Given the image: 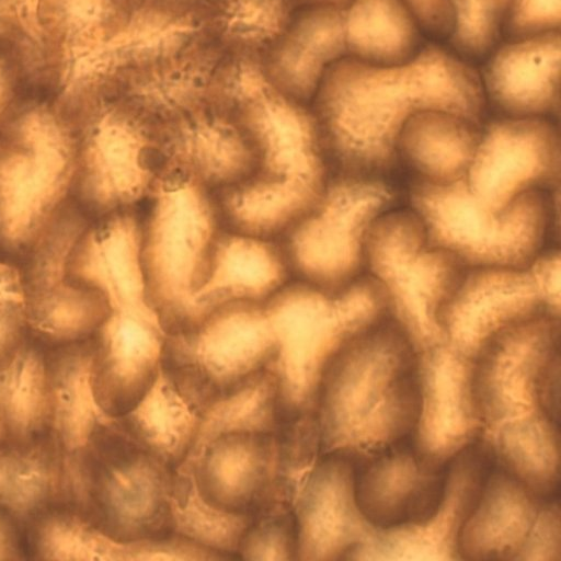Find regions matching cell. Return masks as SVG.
Instances as JSON below:
<instances>
[{"mask_svg":"<svg viewBox=\"0 0 561 561\" xmlns=\"http://www.w3.org/2000/svg\"><path fill=\"white\" fill-rule=\"evenodd\" d=\"M24 302L23 277L12 266L0 262V305Z\"/></svg>","mask_w":561,"mask_h":561,"instance_id":"45","label":"cell"},{"mask_svg":"<svg viewBox=\"0 0 561 561\" xmlns=\"http://www.w3.org/2000/svg\"><path fill=\"white\" fill-rule=\"evenodd\" d=\"M174 473L116 417L88 461L80 513L123 543L165 539L174 534Z\"/></svg>","mask_w":561,"mask_h":561,"instance_id":"13","label":"cell"},{"mask_svg":"<svg viewBox=\"0 0 561 561\" xmlns=\"http://www.w3.org/2000/svg\"><path fill=\"white\" fill-rule=\"evenodd\" d=\"M191 460L196 462L181 465H188L199 496L229 514L250 517L284 479L276 430L233 428L196 438L184 459Z\"/></svg>","mask_w":561,"mask_h":561,"instance_id":"16","label":"cell"},{"mask_svg":"<svg viewBox=\"0 0 561 561\" xmlns=\"http://www.w3.org/2000/svg\"><path fill=\"white\" fill-rule=\"evenodd\" d=\"M310 107L331 173L385 179L399 165L398 139L415 114L443 111L483 124L486 113L478 68L431 41L402 65L340 59Z\"/></svg>","mask_w":561,"mask_h":561,"instance_id":"1","label":"cell"},{"mask_svg":"<svg viewBox=\"0 0 561 561\" xmlns=\"http://www.w3.org/2000/svg\"><path fill=\"white\" fill-rule=\"evenodd\" d=\"M407 199L428 240L467 268H526L553 225V199L543 191L522 195L501 214L484 209L466 179L447 184L413 180Z\"/></svg>","mask_w":561,"mask_h":561,"instance_id":"8","label":"cell"},{"mask_svg":"<svg viewBox=\"0 0 561 561\" xmlns=\"http://www.w3.org/2000/svg\"><path fill=\"white\" fill-rule=\"evenodd\" d=\"M345 57V9L319 4L298 7L260 62L273 85L310 105L327 70Z\"/></svg>","mask_w":561,"mask_h":561,"instance_id":"27","label":"cell"},{"mask_svg":"<svg viewBox=\"0 0 561 561\" xmlns=\"http://www.w3.org/2000/svg\"><path fill=\"white\" fill-rule=\"evenodd\" d=\"M559 320H523L473 358L478 444L493 467L546 499L559 490Z\"/></svg>","mask_w":561,"mask_h":561,"instance_id":"2","label":"cell"},{"mask_svg":"<svg viewBox=\"0 0 561 561\" xmlns=\"http://www.w3.org/2000/svg\"><path fill=\"white\" fill-rule=\"evenodd\" d=\"M60 484L59 460L49 442L0 445V508L14 518L41 516L60 499Z\"/></svg>","mask_w":561,"mask_h":561,"instance_id":"34","label":"cell"},{"mask_svg":"<svg viewBox=\"0 0 561 561\" xmlns=\"http://www.w3.org/2000/svg\"><path fill=\"white\" fill-rule=\"evenodd\" d=\"M557 499L533 492L491 466L458 537V558L553 560L560 553Z\"/></svg>","mask_w":561,"mask_h":561,"instance_id":"14","label":"cell"},{"mask_svg":"<svg viewBox=\"0 0 561 561\" xmlns=\"http://www.w3.org/2000/svg\"><path fill=\"white\" fill-rule=\"evenodd\" d=\"M424 37L444 44L454 30V12L448 0H402Z\"/></svg>","mask_w":561,"mask_h":561,"instance_id":"42","label":"cell"},{"mask_svg":"<svg viewBox=\"0 0 561 561\" xmlns=\"http://www.w3.org/2000/svg\"><path fill=\"white\" fill-rule=\"evenodd\" d=\"M417 404V350L387 316L348 340L321 376L313 404L320 456L356 461L412 440Z\"/></svg>","mask_w":561,"mask_h":561,"instance_id":"3","label":"cell"},{"mask_svg":"<svg viewBox=\"0 0 561 561\" xmlns=\"http://www.w3.org/2000/svg\"><path fill=\"white\" fill-rule=\"evenodd\" d=\"M76 130L48 96H23L0 126V245L34 244L73 185Z\"/></svg>","mask_w":561,"mask_h":561,"instance_id":"4","label":"cell"},{"mask_svg":"<svg viewBox=\"0 0 561 561\" xmlns=\"http://www.w3.org/2000/svg\"><path fill=\"white\" fill-rule=\"evenodd\" d=\"M450 462L426 458L412 440L356 460V503L378 531L420 525L438 510L445 497Z\"/></svg>","mask_w":561,"mask_h":561,"instance_id":"20","label":"cell"},{"mask_svg":"<svg viewBox=\"0 0 561 561\" xmlns=\"http://www.w3.org/2000/svg\"><path fill=\"white\" fill-rule=\"evenodd\" d=\"M118 419L133 437L176 469L195 440L202 413L161 369L141 401Z\"/></svg>","mask_w":561,"mask_h":561,"instance_id":"32","label":"cell"},{"mask_svg":"<svg viewBox=\"0 0 561 561\" xmlns=\"http://www.w3.org/2000/svg\"><path fill=\"white\" fill-rule=\"evenodd\" d=\"M345 42L347 57L390 67L412 60L427 41L402 0H352Z\"/></svg>","mask_w":561,"mask_h":561,"instance_id":"31","label":"cell"},{"mask_svg":"<svg viewBox=\"0 0 561 561\" xmlns=\"http://www.w3.org/2000/svg\"><path fill=\"white\" fill-rule=\"evenodd\" d=\"M128 7H148L170 11L196 12L207 0H121Z\"/></svg>","mask_w":561,"mask_h":561,"instance_id":"46","label":"cell"},{"mask_svg":"<svg viewBox=\"0 0 561 561\" xmlns=\"http://www.w3.org/2000/svg\"><path fill=\"white\" fill-rule=\"evenodd\" d=\"M277 342L264 302L218 307L193 327L167 334L161 369L202 414L270 369Z\"/></svg>","mask_w":561,"mask_h":561,"instance_id":"10","label":"cell"},{"mask_svg":"<svg viewBox=\"0 0 561 561\" xmlns=\"http://www.w3.org/2000/svg\"><path fill=\"white\" fill-rule=\"evenodd\" d=\"M482 125L449 112L417 113L400 133L399 164L413 173V180L427 183L447 184L466 179Z\"/></svg>","mask_w":561,"mask_h":561,"instance_id":"30","label":"cell"},{"mask_svg":"<svg viewBox=\"0 0 561 561\" xmlns=\"http://www.w3.org/2000/svg\"><path fill=\"white\" fill-rule=\"evenodd\" d=\"M277 240L221 228L205 277L194 294L184 331L230 302H265L290 279ZM180 331V332H181Z\"/></svg>","mask_w":561,"mask_h":561,"instance_id":"26","label":"cell"},{"mask_svg":"<svg viewBox=\"0 0 561 561\" xmlns=\"http://www.w3.org/2000/svg\"><path fill=\"white\" fill-rule=\"evenodd\" d=\"M31 89L20 60L11 53L0 49V126Z\"/></svg>","mask_w":561,"mask_h":561,"instance_id":"43","label":"cell"},{"mask_svg":"<svg viewBox=\"0 0 561 561\" xmlns=\"http://www.w3.org/2000/svg\"><path fill=\"white\" fill-rule=\"evenodd\" d=\"M15 552L12 537L7 526L0 519V560L14 559Z\"/></svg>","mask_w":561,"mask_h":561,"instance_id":"47","label":"cell"},{"mask_svg":"<svg viewBox=\"0 0 561 561\" xmlns=\"http://www.w3.org/2000/svg\"><path fill=\"white\" fill-rule=\"evenodd\" d=\"M277 355L270 369L282 403L311 410L321 376L336 352L353 336L388 316L377 282L368 274L337 293L296 280L265 302Z\"/></svg>","mask_w":561,"mask_h":561,"instance_id":"5","label":"cell"},{"mask_svg":"<svg viewBox=\"0 0 561 561\" xmlns=\"http://www.w3.org/2000/svg\"><path fill=\"white\" fill-rule=\"evenodd\" d=\"M560 30L503 41L478 68L486 110L503 117L559 112Z\"/></svg>","mask_w":561,"mask_h":561,"instance_id":"24","label":"cell"},{"mask_svg":"<svg viewBox=\"0 0 561 561\" xmlns=\"http://www.w3.org/2000/svg\"><path fill=\"white\" fill-rule=\"evenodd\" d=\"M43 0H0V49L19 58L31 76L37 50L38 13Z\"/></svg>","mask_w":561,"mask_h":561,"instance_id":"39","label":"cell"},{"mask_svg":"<svg viewBox=\"0 0 561 561\" xmlns=\"http://www.w3.org/2000/svg\"><path fill=\"white\" fill-rule=\"evenodd\" d=\"M560 26L561 0H515L504 41L560 30Z\"/></svg>","mask_w":561,"mask_h":561,"instance_id":"40","label":"cell"},{"mask_svg":"<svg viewBox=\"0 0 561 561\" xmlns=\"http://www.w3.org/2000/svg\"><path fill=\"white\" fill-rule=\"evenodd\" d=\"M140 215L147 300L164 334L186 327L215 240L222 228L214 196L173 175L159 176Z\"/></svg>","mask_w":561,"mask_h":561,"instance_id":"7","label":"cell"},{"mask_svg":"<svg viewBox=\"0 0 561 561\" xmlns=\"http://www.w3.org/2000/svg\"><path fill=\"white\" fill-rule=\"evenodd\" d=\"M33 546L44 560L133 558V545L115 540L77 511L43 514L35 527Z\"/></svg>","mask_w":561,"mask_h":561,"instance_id":"37","label":"cell"},{"mask_svg":"<svg viewBox=\"0 0 561 561\" xmlns=\"http://www.w3.org/2000/svg\"><path fill=\"white\" fill-rule=\"evenodd\" d=\"M0 393L7 442L24 445L38 440L48 430L50 385L47 359L23 344L0 370Z\"/></svg>","mask_w":561,"mask_h":561,"instance_id":"35","label":"cell"},{"mask_svg":"<svg viewBox=\"0 0 561 561\" xmlns=\"http://www.w3.org/2000/svg\"><path fill=\"white\" fill-rule=\"evenodd\" d=\"M159 176L192 181L211 194L233 187L255 171L249 142L217 100L157 124Z\"/></svg>","mask_w":561,"mask_h":561,"instance_id":"17","label":"cell"},{"mask_svg":"<svg viewBox=\"0 0 561 561\" xmlns=\"http://www.w3.org/2000/svg\"><path fill=\"white\" fill-rule=\"evenodd\" d=\"M491 462L478 443L460 453L449 465L445 497L424 523L400 529L377 531L367 559L458 558V537Z\"/></svg>","mask_w":561,"mask_h":561,"instance_id":"29","label":"cell"},{"mask_svg":"<svg viewBox=\"0 0 561 561\" xmlns=\"http://www.w3.org/2000/svg\"><path fill=\"white\" fill-rule=\"evenodd\" d=\"M228 55L202 33L129 79L118 94L156 125L216 100Z\"/></svg>","mask_w":561,"mask_h":561,"instance_id":"28","label":"cell"},{"mask_svg":"<svg viewBox=\"0 0 561 561\" xmlns=\"http://www.w3.org/2000/svg\"><path fill=\"white\" fill-rule=\"evenodd\" d=\"M91 385L100 407L111 416L131 411L161 370L165 334L153 317L111 311L96 331Z\"/></svg>","mask_w":561,"mask_h":561,"instance_id":"23","label":"cell"},{"mask_svg":"<svg viewBox=\"0 0 561 561\" xmlns=\"http://www.w3.org/2000/svg\"><path fill=\"white\" fill-rule=\"evenodd\" d=\"M70 119L81 202L103 217L137 210L159 178L157 125L119 95L96 100Z\"/></svg>","mask_w":561,"mask_h":561,"instance_id":"12","label":"cell"},{"mask_svg":"<svg viewBox=\"0 0 561 561\" xmlns=\"http://www.w3.org/2000/svg\"><path fill=\"white\" fill-rule=\"evenodd\" d=\"M454 30L443 44L462 60L481 64L503 41L515 0H448Z\"/></svg>","mask_w":561,"mask_h":561,"instance_id":"38","label":"cell"},{"mask_svg":"<svg viewBox=\"0 0 561 561\" xmlns=\"http://www.w3.org/2000/svg\"><path fill=\"white\" fill-rule=\"evenodd\" d=\"M26 325L24 302L0 305V370L14 357L23 343Z\"/></svg>","mask_w":561,"mask_h":561,"instance_id":"44","label":"cell"},{"mask_svg":"<svg viewBox=\"0 0 561 561\" xmlns=\"http://www.w3.org/2000/svg\"><path fill=\"white\" fill-rule=\"evenodd\" d=\"M93 343H71L48 359L50 444L58 457L60 497L76 502L84 484L88 460L103 432L116 417L98 403L91 385Z\"/></svg>","mask_w":561,"mask_h":561,"instance_id":"21","label":"cell"},{"mask_svg":"<svg viewBox=\"0 0 561 561\" xmlns=\"http://www.w3.org/2000/svg\"><path fill=\"white\" fill-rule=\"evenodd\" d=\"M219 102L243 131L255 159L242 183L287 188L318 199L331 175L310 105L273 85L260 58L230 56L221 78Z\"/></svg>","mask_w":561,"mask_h":561,"instance_id":"6","label":"cell"},{"mask_svg":"<svg viewBox=\"0 0 561 561\" xmlns=\"http://www.w3.org/2000/svg\"><path fill=\"white\" fill-rule=\"evenodd\" d=\"M352 0H296L297 7L305 5H335L345 9Z\"/></svg>","mask_w":561,"mask_h":561,"instance_id":"48","label":"cell"},{"mask_svg":"<svg viewBox=\"0 0 561 561\" xmlns=\"http://www.w3.org/2000/svg\"><path fill=\"white\" fill-rule=\"evenodd\" d=\"M526 268L546 309L560 317L561 256L559 250L541 251Z\"/></svg>","mask_w":561,"mask_h":561,"instance_id":"41","label":"cell"},{"mask_svg":"<svg viewBox=\"0 0 561 561\" xmlns=\"http://www.w3.org/2000/svg\"><path fill=\"white\" fill-rule=\"evenodd\" d=\"M4 442H7V426L0 393V445H2Z\"/></svg>","mask_w":561,"mask_h":561,"instance_id":"49","label":"cell"},{"mask_svg":"<svg viewBox=\"0 0 561 561\" xmlns=\"http://www.w3.org/2000/svg\"><path fill=\"white\" fill-rule=\"evenodd\" d=\"M546 312L527 268H467L440 312L439 328L443 342L474 358L504 330Z\"/></svg>","mask_w":561,"mask_h":561,"instance_id":"22","label":"cell"},{"mask_svg":"<svg viewBox=\"0 0 561 561\" xmlns=\"http://www.w3.org/2000/svg\"><path fill=\"white\" fill-rule=\"evenodd\" d=\"M301 482L294 505L298 558L365 560L378 530L356 503L354 461L321 455Z\"/></svg>","mask_w":561,"mask_h":561,"instance_id":"19","label":"cell"},{"mask_svg":"<svg viewBox=\"0 0 561 561\" xmlns=\"http://www.w3.org/2000/svg\"><path fill=\"white\" fill-rule=\"evenodd\" d=\"M466 270L428 240L409 207L385 214L368 236L366 272L380 286L388 316L417 351L443 342L439 316Z\"/></svg>","mask_w":561,"mask_h":561,"instance_id":"11","label":"cell"},{"mask_svg":"<svg viewBox=\"0 0 561 561\" xmlns=\"http://www.w3.org/2000/svg\"><path fill=\"white\" fill-rule=\"evenodd\" d=\"M399 199L385 178L331 173L316 204L277 239L290 275L329 293L366 275L370 230Z\"/></svg>","mask_w":561,"mask_h":561,"instance_id":"9","label":"cell"},{"mask_svg":"<svg viewBox=\"0 0 561 561\" xmlns=\"http://www.w3.org/2000/svg\"><path fill=\"white\" fill-rule=\"evenodd\" d=\"M24 313L26 325L43 339L71 344L96 332L111 309L99 293L68 277L24 293Z\"/></svg>","mask_w":561,"mask_h":561,"instance_id":"36","label":"cell"},{"mask_svg":"<svg viewBox=\"0 0 561 561\" xmlns=\"http://www.w3.org/2000/svg\"><path fill=\"white\" fill-rule=\"evenodd\" d=\"M560 180V141L546 117H503L482 125L466 175L476 201L493 214L533 191H553Z\"/></svg>","mask_w":561,"mask_h":561,"instance_id":"15","label":"cell"},{"mask_svg":"<svg viewBox=\"0 0 561 561\" xmlns=\"http://www.w3.org/2000/svg\"><path fill=\"white\" fill-rule=\"evenodd\" d=\"M419 404L412 434L426 458L449 463L478 442L474 359L445 342L417 351Z\"/></svg>","mask_w":561,"mask_h":561,"instance_id":"18","label":"cell"},{"mask_svg":"<svg viewBox=\"0 0 561 561\" xmlns=\"http://www.w3.org/2000/svg\"><path fill=\"white\" fill-rule=\"evenodd\" d=\"M140 243L137 210L105 216L80 237L68 277L99 293L111 311L158 319L147 300Z\"/></svg>","mask_w":561,"mask_h":561,"instance_id":"25","label":"cell"},{"mask_svg":"<svg viewBox=\"0 0 561 561\" xmlns=\"http://www.w3.org/2000/svg\"><path fill=\"white\" fill-rule=\"evenodd\" d=\"M296 10V0H207L198 15L204 34L228 55L260 58Z\"/></svg>","mask_w":561,"mask_h":561,"instance_id":"33","label":"cell"}]
</instances>
